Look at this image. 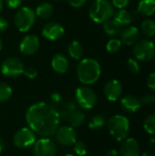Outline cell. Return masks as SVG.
<instances>
[{"mask_svg":"<svg viewBox=\"0 0 155 156\" xmlns=\"http://www.w3.org/2000/svg\"><path fill=\"white\" fill-rule=\"evenodd\" d=\"M59 114L56 106L47 102L32 104L26 112L28 127L37 135L49 138L53 136L59 125Z\"/></svg>","mask_w":155,"mask_h":156,"instance_id":"obj_1","label":"cell"},{"mask_svg":"<svg viewBox=\"0 0 155 156\" xmlns=\"http://www.w3.org/2000/svg\"><path fill=\"white\" fill-rule=\"evenodd\" d=\"M101 74L100 63L91 58H86L79 61L77 67V76L79 80L85 86L96 83Z\"/></svg>","mask_w":155,"mask_h":156,"instance_id":"obj_2","label":"cell"},{"mask_svg":"<svg viewBox=\"0 0 155 156\" xmlns=\"http://www.w3.org/2000/svg\"><path fill=\"white\" fill-rule=\"evenodd\" d=\"M114 14V6L109 0H94L89 9V15L95 23H104Z\"/></svg>","mask_w":155,"mask_h":156,"instance_id":"obj_3","label":"cell"},{"mask_svg":"<svg viewBox=\"0 0 155 156\" xmlns=\"http://www.w3.org/2000/svg\"><path fill=\"white\" fill-rule=\"evenodd\" d=\"M107 127L111 135L118 142L124 141L130 133V122L123 115H113L107 121Z\"/></svg>","mask_w":155,"mask_h":156,"instance_id":"obj_4","label":"cell"},{"mask_svg":"<svg viewBox=\"0 0 155 156\" xmlns=\"http://www.w3.org/2000/svg\"><path fill=\"white\" fill-rule=\"evenodd\" d=\"M36 13L32 8L28 6L20 7L19 9H17L14 17L16 27L20 32L28 31L33 27L36 20Z\"/></svg>","mask_w":155,"mask_h":156,"instance_id":"obj_5","label":"cell"},{"mask_svg":"<svg viewBox=\"0 0 155 156\" xmlns=\"http://www.w3.org/2000/svg\"><path fill=\"white\" fill-rule=\"evenodd\" d=\"M133 55L137 60L148 62L155 56V44L149 39H142L134 44Z\"/></svg>","mask_w":155,"mask_h":156,"instance_id":"obj_6","label":"cell"},{"mask_svg":"<svg viewBox=\"0 0 155 156\" xmlns=\"http://www.w3.org/2000/svg\"><path fill=\"white\" fill-rule=\"evenodd\" d=\"M76 102L83 110H91L97 103L96 93L87 86L79 87L76 90Z\"/></svg>","mask_w":155,"mask_h":156,"instance_id":"obj_7","label":"cell"},{"mask_svg":"<svg viewBox=\"0 0 155 156\" xmlns=\"http://www.w3.org/2000/svg\"><path fill=\"white\" fill-rule=\"evenodd\" d=\"M23 61L16 57L5 58L1 65V72L7 78H16L24 72Z\"/></svg>","mask_w":155,"mask_h":156,"instance_id":"obj_8","label":"cell"},{"mask_svg":"<svg viewBox=\"0 0 155 156\" xmlns=\"http://www.w3.org/2000/svg\"><path fill=\"white\" fill-rule=\"evenodd\" d=\"M36 141L37 135L29 127L21 128L15 133L13 137L14 145L18 149L29 148L35 144Z\"/></svg>","mask_w":155,"mask_h":156,"instance_id":"obj_9","label":"cell"},{"mask_svg":"<svg viewBox=\"0 0 155 156\" xmlns=\"http://www.w3.org/2000/svg\"><path fill=\"white\" fill-rule=\"evenodd\" d=\"M34 156H57V146L49 138H40L33 144Z\"/></svg>","mask_w":155,"mask_h":156,"instance_id":"obj_10","label":"cell"},{"mask_svg":"<svg viewBox=\"0 0 155 156\" xmlns=\"http://www.w3.org/2000/svg\"><path fill=\"white\" fill-rule=\"evenodd\" d=\"M54 135L57 142L63 146H70L77 142V133L71 126L58 127Z\"/></svg>","mask_w":155,"mask_h":156,"instance_id":"obj_11","label":"cell"},{"mask_svg":"<svg viewBox=\"0 0 155 156\" xmlns=\"http://www.w3.org/2000/svg\"><path fill=\"white\" fill-rule=\"evenodd\" d=\"M39 48V39L37 36L30 34L22 38L19 43V51L25 56L34 55Z\"/></svg>","mask_w":155,"mask_h":156,"instance_id":"obj_12","label":"cell"},{"mask_svg":"<svg viewBox=\"0 0 155 156\" xmlns=\"http://www.w3.org/2000/svg\"><path fill=\"white\" fill-rule=\"evenodd\" d=\"M64 33V27L58 22H48L42 28V36L50 41H56L61 38Z\"/></svg>","mask_w":155,"mask_h":156,"instance_id":"obj_13","label":"cell"},{"mask_svg":"<svg viewBox=\"0 0 155 156\" xmlns=\"http://www.w3.org/2000/svg\"><path fill=\"white\" fill-rule=\"evenodd\" d=\"M105 97L111 101H118L122 94V85L117 80H109L103 89Z\"/></svg>","mask_w":155,"mask_h":156,"instance_id":"obj_14","label":"cell"},{"mask_svg":"<svg viewBox=\"0 0 155 156\" xmlns=\"http://www.w3.org/2000/svg\"><path fill=\"white\" fill-rule=\"evenodd\" d=\"M141 32L140 30L133 26L128 27L124 28L121 33V41L122 44H125L127 46H132L137 43L140 39Z\"/></svg>","mask_w":155,"mask_h":156,"instance_id":"obj_15","label":"cell"},{"mask_svg":"<svg viewBox=\"0 0 155 156\" xmlns=\"http://www.w3.org/2000/svg\"><path fill=\"white\" fill-rule=\"evenodd\" d=\"M122 108L129 113H134L138 112L142 107V101L139 98L133 95H126L121 100Z\"/></svg>","mask_w":155,"mask_h":156,"instance_id":"obj_16","label":"cell"},{"mask_svg":"<svg viewBox=\"0 0 155 156\" xmlns=\"http://www.w3.org/2000/svg\"><path fill=\"white\" fill-rule=\"evenodd\" d=\"M140 145L133 138H128L121 147V156H140Z\"/></svg>","mask_w":155,"mask_h":156,"instance_id":"obj_17","label":"cell"},{"mask_svg":"<svg viewBox=\"0 0 155 156\" xmlns=\"http://www.w3.org/2000/svg\"><path fill=\"white\" fill-rule=\"evenodd\" d=\"M69 60L63 54H56L51 60L52 69L59 74L65 73L69 69Z\"/></svg>","mask_w":155,"mask_h":156,"instance_id":"obj_18","label":"cell"},{"mask_svg":"<svg viewBox=\"0 0 155 156\" xmlns=\"http://www.w3.org/2000/svg\"><path fill=\"white\" fill-rule=\"evenodd\" d=\"M78 109V104L76 101H69L65 104H63L60 109L58 110V114H59V119L63 121H68L70 114Z\"/></svg>","mask_w":155,"mask_h":156,"instance_id":"obj_19","label":"cell"},{"mask_svg":"<svg viewBox=\"0 0 155 156\" xmlns=\"http://www.w3.org/2000/svg\"><path fill=\"white\" fill-rule=\"evenodd\" d=\"M138 12L144 16H151L155 13V0H141Z\"/></svg>","mask_w":155,"mask_h":156,"instance_id":"obj_20","label":"cell"},{"mask_svg":"<svg viewBox=\"0 0 155 156\" xmlns=\"http://www.w3.org/2000/svg\"><path fill=\"white\" fill-rule=\"evenodd\" d=\"M68 51L69 56L75 59V60H79L82 56H83V46L82 44L78 41V40H73L69 43V47H68Z\"/></svg>","mask_w":155,"mask_h":156,"instance_id":"obj_21","label":"cell"},{"mask_svg":"<svg viewBox=\"0 0 155 156\" xmlns=\"http://www.w3.org/2000/svg\"><path fill=\"white\" fill-rule=\"evenodd\" d=\"M113 19L122 27V26L130 25L132 21V16L129 11L122 8V9H119L113 14Z\"/></svg>","mask_w":155,"mask_h":156,"instance_id":"obj_22","label":"cell"},{"mask_svg":"<svg viewBox=\"0 0 155 156\" xmlns=\"http://www.w3.org/2000/svg\"><path fill=\"white\" fill-rule=\"evenodd\" d=\"M103 29L109 36H117L122 31V26L117 23L114 19H109L103 23Z\"/></svg>","mask_w":155,"mask_h":156,"instance_id":"obj_23","label":"cell"},{"mask_svg":"<svg viewBox=\"0 0 155 156\" xmlns=\"http://www.w3.org/2000/svg\"><path fill=\"white\" fill-rule=\"evenodd\" d=\"M35 13H36V16H37L40 18H43V19L48 18L51 16L53 13V6L51 4L48 2L41 3L40 5L37 6Z\"/></svg>","mask_w":155,"mask_h":156,"instance_id":"obj_24","label":"cell"},{"mask_svg":"<svg viewBox=\"0 0 155 156\" xmlns=\"http://www.w3.org/2000/svg\"><path fill=\"white\" fill-rule=\"evenodd\" d=\"M85 118H86V116H85L84 112L82 111L77 109L76 111H74L70 114L68 121H69V124H70V126L72 128H78V127H79V126H81L83 124V122L85 121Z\"/></svg>","mask_w":155,"mask_h":156,"instance_id":"obj_25","label":"cell"},{"mask_svg":"<svg viewBox=\"0 0 155 156\" xmlns=\"http://www.w3.org/2000/svg\"><path fill=\"white\" fill-rule=\"evenodd\" d=\"M141 32L146 37H153L155 36V21L153 19H145L141 25Z\"/></svg>","mask_w":155,"mask_h":156,"instance_id":"obj_26","label":"cell"},{"mask_svg":"<svg viewBox=\"0 0 155 156\" xmlns=\"http://www.w3.org/2000/svg\"><path fill=\"white\" fill-rule=\"evenodd\" d=\"M106 122H107V121H106L105 116H103L101 114H97V115H94L93 117H91V119L90 120L89 127L91 130H100L101 128L104 127Z\"/></svg>","mask_w":155,"mask_h":156,"instance_id":"obj_27","label":"cell"},{"mask_svg":"<svg viewBox=\"0 0 155 156\" xmlns=\"http://www.w3.org/2000/svg\"><path fill=\"white\" fill-rule=\"evenodd\" d=\"M143 128L147 133L151 135L155 134V113H151L146 117L143 122Z\"/></svg>","mask_w":155,"mask_h":156,"instance_id":"obj_28","label":"cell"},{"mask_svg":"<svg viewBox=\"0 0 155 156\" xmlns=\"http://www.w3.org/2000/svg\"><path fill=\"white\" fill-rule=\"evenodd\" d=\"M12 96V89L11 87L5 83L0 82V102L7 101Z\"/></svg>","mask_w":155,"mask_h":156,"instance_id":"obj_29","label":"cell"},{"mask_svg":"<svg viewBox=\"0 0 155 156\" xmlns=\"http://www.w3.org/2000/svg\"><path fill=\"white\" fill-rule=\"evenodd\" d=\"M122 41L118 38H111L106 45V49L110 53H117L122 48Z\"/></svg>","mask_w":155,"mask_h":156,"instance_id":"obj_30","label":"cell"},{"mask_svg":"<svg viewBox=\"0 0 155 156\" xmlns=\"http://www.w3.org/2000/svg\"><path fill=\"white\" fill-rule=\"evenodd\" d=\"M74 152L78 156H84L87 154V146L83 142H76L74 144Z\"/></svg>","mask_w":155,"mask_h":156,"instance_id":"obj_31","label":"cell"},{"mask_svg":"<svg viewBox=\"0 0 155 156\" xmlns=\"http://www.w3.org/2000/svg\"><path fill=\"white\" fill-rule=\"evenodd\" d=\"M127 66H128V69L132 72V73H139L140 70H141V67H140V64L138 62L137 59L133 58H131L127 60Z\"/></svg>","mask_w":155,"mask_h":156,"instance_id":"obj_32","label":"cell"},{"mask_svg":"<svg viewBox=\"0 0 155 156\" xmlns=\"http://www.w3.org/2000/svg\"><path fill=\"white\" fill-rule=\"evenodd\" d=\"M142 104L144 105H150L155 102V95L153 93H146L145 95L143 96V98L141 99Z\"/></svg>","mask_w":155,"mask_h":156,"instance_id":"obj_33","label":"cell"},{"mask_svg":"<svg viewBox=\"0 0 155 156\" xmlns=\"http://www.w3.org/2000/svg\"><path fill=\"white\" fill-rule=\"evenodd\" d=\"M23 74L28 79H35L37 76V70L33 67H28L24 69Z\"/></svg>","mask_w":155,"mask_h":156,"instance_id":"obj_34","label":"cell"},{"mask_svg":"<svg viewBox=\"0 0 155 156\" xmlns=\"http://www.w3.org/2000/svg\"><path fill=\"white\" fill-rule=\"evenodd\" d=\"M131 0H111V4L114 7H117L118 9H122L128 5Z\"/></svg>","mask_w":155,"mask_h":156,"instance_id":"obj_35","label":"cell"},{"mask_svg":"<svg viewBox=\"0 0 155 156\" xmlns=\"http://www.w3.org/2000/svg\"><path fill=\"white\" fill-rule=\"evenodd\" d=\"M50 100H51V104L54 106H57L62 102V96L58 92H54L50 95Z\"/></svg>","mask_w":155,"mask_h":156,"instance_id":"obj_36","label":"cell"},{"mask_svg":"<svg viewBox=\"0 0 155 156\" xmlns=\"http://www.w3.org/2000/svg\"><path fill=\"white\" fill-rule=\"evenodd\" d=\"M23 0H5L7 6L11 9H17L21 6Z\"/></svg>","mask_w":155,"mask_h":156,"instance_id":"obj_37","label":"cell"},{"mask_svg":"<svg viewBox=\"0 0 155 156\" xmlns=\"http://www.w3.org/2000/svg\"><path fill=\"white\" fill-rule=\"evenodd\" d=\"M69 4L72 6V7H75V8H79L81 6H83L87 0H68Z\"/></svg>","mask_w":155,"mask_h":156,"instance_id":"obj_38","label":"cell"},{"mask_svg":"<svg viewBox=\"0 0 155 156\" xmlns=\"http://www.w3.org/2000/svg\"><path fill=\"white\" fill-rule=\"evenodd\" d=\"M147 85L151 90L155 91V71L149 75L147 79Z\"/></svg>","mask_w":155,"mask_h":156,"instance_id":"obj_39","label":"cell"},{"mask_svg":"<svg viewBox=\"0 0 155 156\" xmlns=\"http://www.w3.org/2000/svg\"><path fill=\"white\" fill-rule=\"evenodd\" d=\"M8 27V22L7 20L3 17V16H0V32H5Z\"/></svg>","mask_w":155,"mask_h":156,"instance_id":"obj_40","label":"cell"},{"mask_svg":"<svg viewBox=\"0 0 155 156\" xmlns=\"http://www.w3.org/2000/svg\"><path fill=\"white\" fill-rule=\"evenodd\" d=\"M106 156H119V154L116 150L112 149V150H110L107 154H106Z\"/></svg>","mask_w":155,"mask_h":156,"instance_id":"obj_41","label":"cell"},{"mask_svg":"<svg viewBox=\"0 0 155 156\" xmlns=\"http://www.w3.org/2000/svg\"><path fill=\"white\" fill-rule=\"evenodd\" d=\"M4 149H5V142H4L3 139L0 138V154H2V152L4 151Z\"/></svg>","mask_w":155,"mask_h":156,"instance_id":"obj_42","label":"cell"},{"mask_svg":"<svg viewBox=\"0 0 155 156\" xmlns=\"http://www.w3.org/2000/svg\"><path fill=\"white\" fill-rule=\"evenodd\" d=\"M149 143H150V145H151V147H153V148H154L155 149V138L151 139Z\"/></svg>","mask_w":155,"mask_h":156,"instance_id":"obj_43","label":"cell"},{"mask_svg":"<svg viewBox=\"0 0 155 156\" xmlns=\"http://www.w3.org/2000/svg\"><path fill=\"white\" fill-rule=\"evenodd\" d=\"M3 7H4V3H3V0H0V12L3 10Z\"/></svg>","mask_w":155,"mask_h":156,"instance_id":"obj_44","label":"cell"},{"mask_svg":"<svg viewBox=\"0 0 155 156\" xmlns=\"http://www.w3.org/2000/svg\"><path fill=\"white\" fill-rule=\"evenodd\" d=\"M140 156H153V154H149V153H143V154H140Z\"/></svg>","mask_w":155,"mask_h":156,"instance_id":"obj_45","label":"cell"},{"mask_svg":"<svg viewBox=\"0 0 155 156\" xmlns=\"http://www.w3.org/2000/svg\"><path fill=\"white\" fill-rule=\"evenodd\" d=\"M2 48H3V41H2V38L0 37V50L2 49Z\"/></svg>","mask_w":155,"mask_h":156,"instance_id":"obj_46","label":"cell"},{"mask_svg":"<svg viewBox=\"0 0 155 156\" xmlns=\"http://www.w3.org/2000/svg\"><path fill=\"white\" fill-rule=\"evenodd\" d=\"M63 156H74L73 154H65V155H63Z\"/></svg>","mask_w":155,"mask_h":156,"instance_id":"obj_47","label":"cell"},{"mask_svg":"<svg viewBox=\"0 0 155 156\" xmlns=\"http://www.w3.org/2000/svg\"><path fill=\"white\" fill-rule=\"evenodd\" d=\"M153 43H154V44H155V36H154V42H153Z\"/></svg>","mask_w":155,"mask_h":156,"instance_id":"obj_48","label":"cell"},{"mask_svg":"<svg viewBox=\"0 0 155 156\" xmlns=\"http://www.w3.org/2000/svg\"><path fill=\"white\" fill-rule=\"evenodd\" d=\"M54 1H59V0H54Z\"/></svg>","mask_w":155,"mask_h":156,"instance_id":"obj_49","label":"cell"}]
</instances>
